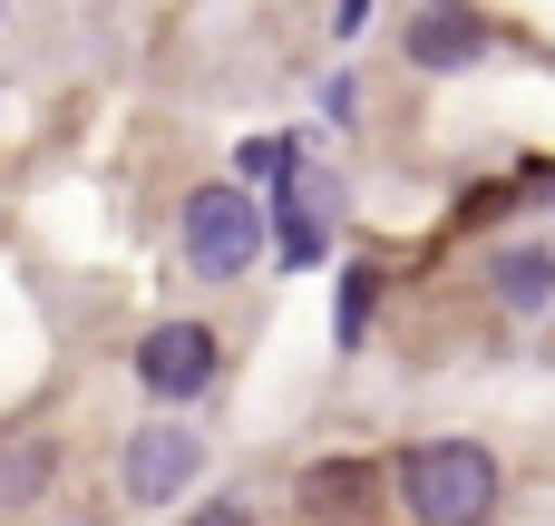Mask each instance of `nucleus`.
Wrapping results in <instances>:
<instances>
[{"mask_svg":"<svg viewBox=\"0 0 555 526\" xmlns=\"http://www.w3.org/2000/svg\"><path fill=\"white\" fill-rule=\"evenodd\" d=\"M400 498H410L420 526H478L498 508V459L478 439H429V449L400 459Z\"/></svg>","mask_w":555,"mask_h":526,"instance_id":"obj_1","label":"nucleus"},{"mask_svg":"<svg viewBox=\"0 0 555 526\" xmlns=\"http://www.w3.org/2000/svg\"><path fill=\"white\" fill-rule=\"evenodd\" d=\"M137 381H146L156 400L215 390V332H205V322H156V332L137 342Z\"/></svg>","mask_w":555,"mask_h":526,"instance_id":"obj_3","label":"nucleus"},{"mask_svg":"<svg viewBox=\"0 0 555 526\" xmlns=\"http://www.w3.org/2000/svg\"><path fill=\"white\" fill-rule=\"evenodd\" d=\"M488 49V20L478 10H420L410 20V68H468Z\"/></svg>","mask_w":555,"mask_h":526,"instance_id":"obj_6","label":"nucleus"},{"mask_svg":"<svg viewBox=\"0 0 555 526\" xmlns=\"http://www.w3.org/2000/svg\"><path fill=\"white\" fill-rule=\"evenodd\" d=\"M498 293H507L517 312H537V303L555 293V264L546 254H498Z\"/></svg>","mask_w":555,"mask_h":526,"instance_id":"obj_8","label":"nucleus"},{"mask_svg":"<svg viewBox=\"0 0 555 526\" xmlns=\"http://www.w3.org/2000/svg\"><path fill=\"white\" fill-rule=\"evenodd\" d=\"M39 478H49V449H39V439H20V449H0V508H20V498H39Z\"/></svg>","mask_w":555,"mask_h":526,"instance_id":"obj_9","label":"nucleus"},{"mask_svg":"<svg viewBox=\"0 0 555 526\" xmlns=\"http://www.w3.org/2000/svg\"><path fill=\"white\" fill-rule=\"evenodd\" d=\"M322 215H332V185H322L312 156H293L283 205H273V224H283V264H322Z\"/></svg>","mask_w":555,"mask_h":526,"instance_id":"obj_5","label":"nucleus"},{"mask_svg":"<svg viewBox=\"0 0 555 526\" xmlns=\"http://www.w3.org/2000/svg\"><path fill=\"white\" fill-rule=\"evenodd\" d=\"M195 469H205V439L176 429V420H156V429L127 439V498L137 508H166L176 488H195Z\"/></svg>","mask_w":555,"mask_h":526,"instance_id":"obj_4","label":"nucleus"},{"mask_svg":"<svg viewBox=\"0 0 555 526\" xmlns=\"http://www.w3.org/2000/svg\"><path fill=\"white\" fill-rule=\"evenodd\" d=\"M361 488H371L361 459H332V469L302 478V508H312V517H361Z\"/></svg>","mask_w":555,"mask_h":526,"instance_id":"obj_7","label":"nucleus"},{"mask_svg":"<svg viewBox=\"0 0 555 526\" xmlns=\"http://www.w3.org/2000/svg\"><path fill=\"white\" fill-rule=\"evenodd\" d=\"M361 322H371V273L341 283V342H361Z\"/></svg>","mask_w":555,"mask_h":526,"instance_id":"obj_10","label":"nucleus"},{"mask_svg":"<svg viewBox=\"0 0 555 526\" xmlns=\"http://www.w3.org/2000/svg\"><path fill=\"white\" fill-rule=\"evenodd\" d=\"M185 526H254V517H244L234 498H215V508H195V517H185Z\"/></svg>","mask_w":555,"mask_h":526,"instance_id":"obj_11","label":"nucleus"},{"mask_svg":"<svg viewBox=\"0 0 555 526\" xmlns=\"http://www.w3.org/2000/svg\"><path fill=\"white\" fill-rule=\"evenodd\" d=\"M254 254H263V205L244 185H195L185 195V264L205 283H234Z\"/></svg>","mask_w":555,"mask_h":526,"instance_id":"obj_2","label":"nucleus"}]
</instances>
